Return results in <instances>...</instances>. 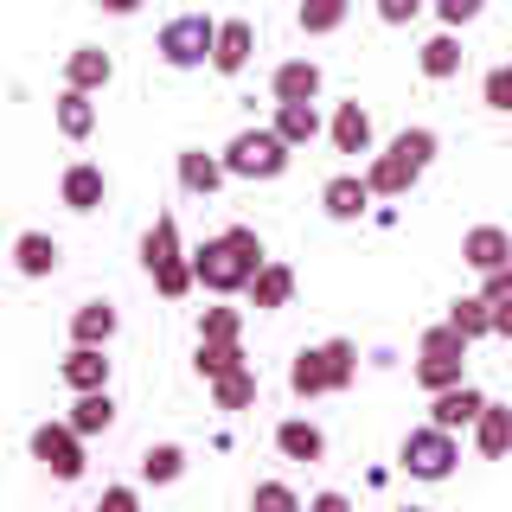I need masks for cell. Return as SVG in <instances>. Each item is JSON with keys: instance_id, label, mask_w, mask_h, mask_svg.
Wrapping results in <instances>:
<instances>
[{"instance_id": "obj_1", "label": "cell", "mask_w": 512, "mask_h": 512, "mask_svg": "<svg viewBox=\"0 0 512 512\" xmlns=\"http://www.w3.org/2000/svg\"><path fill=\"white\" fill-rule=\"evenodd\" d=\"M263 263H269V250H263V237H256L250 224H224L218 237H205V244L192 250V269H199L205 295H244Z\"/></svg>"}, {"instance_id": "obj_2", "label": "cell", "mask_w": 512, "mask_h": 512, "mask_svg": "<svg viewBox=\"0 0 512 512\" xmlns=\"http://www.w3.org/2000/svg\"><path fill=\"white\" fill-rule=\"evenodd\" d=\"M295 148L276 135V128H237L231 141H224V167H231V180H282Z\"/></svg>"}, {"instance_id": "obj_3", "label": "cell", "mask_w": 512, "mask_h": 512, "mask_svg": "<svg viewBox=\"0 0 512 512\" xmlns=\"http://www.w3.org/2000/svg\"><path fill=\"white\" fill-rule=\"evenodd\" d=\"M455 461H461V442H455V429H442V423H416L404 442H397V468H404L410 480H448L455 474Z\"/></svg>"}, {"instance_id": "obj_4", "label": "cell", "mask_w": 512, "mask_h": 512, "mask_svg": "<svg viewBox=\"0 0 512 512\" xmlns=\"http://www.w3.org/2000/svg\"><path fill=\"white\" fill-rule=\"evenodd\" d=\"M212 45H218V20H205V13H173L167 26H160L154 52L167 71H199V64H212Z\"/></svg>"}, {"instance_id": "obj_5", "label": "cell", "mask_w": 512, "mask_h": 512, "mask_svg": "<svg viewBox=\"0 0 512 512\" xmlns=\"http://www.w3.org/2000/svg\"><path fill=\"white\" fill-rule=\"evenodd\" d=\"M84 442L90 436L71 423V416H64V423H39V429H32V461H39L52 480L71 487V480H84Z\"/></svg>"}, {"instance_id": "obj_6", "label": "cell", "mask_w": 512, "mask_h": 512, "mask_svg": "<svg viewBox=\"0 0 512 512\" xmlns=\"http://www.w3.org/2000/svg\"><path fill=\"white\" fill-rule=\"evenodd\" d=\"M372 180H365V173H333L327 186H320V212H327L333 224H359L365 212H372Z\"/></svg>"}, {"instance_id": "obj_7", "label": "cell", "mask_w": 512, "mask_h": 512, "mask_svg": "<svg viewBox=\"0 0 512 512\" xmlns=\"http://www.w3.org/2000/svg\"><path fill=\"white\" fill-rule=\"evenodd\" d=\"M276 455L314 468V461H327V429H320L314 416H282L276 423Z\"/></svg>"}, {"instance_id": "obj_8", "label": "cell", "mask_w": 512, "mask_h": 512, "mask_svg": "<svg viewBox=\"0 0 512 512\" xmlns=\"http://www.w3.org/2000/svg\"><path fill=\"white\" fill-rule=\"evenodd\" d=\"M58 199H64V212H96V205L109 199L103 167H96V160H71V167L58 173Z\"/></svg>"}, {"instance_id": "obj_9", "label": "cell", "mask_w": 512, "mask_h": 512, "mask_svg": "<svg viewBox=\"0 0 512 512\" xmlns=\"http://www.w3.org/2000/svg\"><path fill=\"white\" fill-rule=\"evenodd\" d=\"M480 410H487V397H480L468 378H461V384H448V391H436V397H429V423L455 429V436H461V429H474V423H480Z\"/></svg>"}, {"instance_id": "obj_10", "label": "cell", "mask_w": 512, "mask_h": 512, "mask_svg": "<svg viewBox=\"0 0 512 512\" xmlns=\"http://www.w3.org/2000/svg\"><path fill=\"white\" fill-rule=\"evenodd\" d=\"M461 263H468L474 276L506 269V263H512V231H500V224H474V231L461 237Z\"/></svg>"}, {"instance_id": "obj_11", "label": "cell", "mask_w": 512, "mask_h": 512, "mask_svg": "<svg viewBox=\"0 0 512 512\" xmlns=\"http://www.w3.org/2000/svg\"><path fill=\"white\" fill-rule=\"evenodd\" d=\"M320 84H327V71H320L314 58H282L276 71H269V96H276V103H314Z\"/></svg>"}, {"instance_id": "obj_12", "label": "cell", "mask_w": 512, "mask_h": 512, "mask_svg": "<svg viewBox=\"0 0 512 512\" xmlns=\"http://www.w3.org/2000/svg\"><path fill=\"white\" fill-rule=\"evenodd\" d=\"M288 391L308 404V397H327L333 391V359H327V340L320 346H301L295 359H288Z\"/></svg>"}, {"instance_id": "obj_13", "label": "cell", "mask_w": 512, "mask_h": 512, "mask_svg": "<svg viewBox=\"0 0 512 512\" xmlns=\"http://www.w3.org/2000/svg\"><path fill=\"white\" fill-rule=\"evenodd\" d=\"M250 58H256V26H250V20H218L212 71H218V77H237V71H250Z\"/></svg>"}, {"instance_id": "obj_14", "label": "cell", "mask_w": 512, "mask_h": 512, "mask_svg": "<svg viewBox=\"0 0 512 512\" xmlns=\"http://www.w3.org/2000/svg\"><path fill=\"white\" fill-rule=\"evenodd\" d=\"M58 263H64V250H58L52 231H20V237H13V269H20L26 282L58 276Z\"/></svg>"}, {"instance_id": "obj_15", "label": "cell", "mask_w": 512, "mask_h": 512, "mask_svg": "<svg viewBox=\"0 0 512 512\" xmlns=\"http://www.w3.org/2000/svg\"><path fill=\"white\" fill-rule=\"evenodd\" d=\"M244 295H250V308H256V314H282L288 301H295V269L269 256V263L250 276V288H244Z\"/></svg>"}, {"instance_id": "obj_16", "label": "cell", "mask_w": 512, "mask_h": 512, "mask_svg": "<svg viewBox=\"0 0 512 512\" xmlns=\"http://www.w3.org/2000/svg\"><path fill=\"white\" fill-rule=\"evenodd\" d=\"M365 180H372L378 199H404V192H410L416 180H423V167H416V160H404L397 148H384V154L365 160Z\"/></svg>"}, {"instance_id": "obj_17", "label": "cell", "mask_w": 512, "mask_h": 512, "mask_svg": "<svg viewBox=\"0 0 512 512\" xmlns=\"http://www.w3.org/2000/svg\"><path fill=\"white\" fill-rule=\"evenodd\" d=\"M327 135H333V148H340V154H372V141H378L372 109H365V103H340V109H333V122H327Z\"/></svg>"}, {"instance_id": "obj_18", "label": "cell", "mask_w": 512, "mask_h": 512, "mask_svg": "<svg viewBox=\"0 0 512 512\" xmlns=\"http://www.w3.org/2000/svg\"><path fill=\"white\" fill-rule=\"evenodd\" d=\"M116 327H122L116 301H77L71 308V346H109Z\"/></svg>"}, {"instance_id": "obj_19", "label": "cell", "mask_w": 512, "mask_h": 512, "mask_svg": "<svg viewBox=\"0 0 512 512\" xmlns=\"http://www.w3.org/2000/svg\"><path fill=\"white\" fill-rule=\"evenodd\" d=\"M58 378H64V391H103L109 384V352L103 346H71L58 359Z\"/></svg>"}, {"instance_id": "obj_20", "label": "cell", "mask_w": 512, "mask_h": 512, "mask_svg": "<svg viewBox=\"0 0 512 512\" xmlns=\"http://www.w3.org/2000/svg\"><path fill=\"white\" fill-rule=\"evenodd\" d=\"M231 180V167H224V154H205V148H180V186L192 199H212V192Z\"/></svg>"}, {"instance_id": "obj_21", "label": "cell", "mask_w": 512, "mask_h": 512, "mask_svg": "<svg viewBox=\"0 0 512 512\" xmlns=\"http://www.w3.org/2000/svg\"><path fill=\"white\" fill-rule=\"evenodd\" d=\"M52 122H58V135H64V141H90V135H96V103H90V90L64 84V90H58V103H52Z\"/></svg>"}, {"instance_id": "obj_22", "label": "cell", "mask_w": 512, "mask_h": 512, "mask_svg": "<svg viewBox=\"0 0 512 512\" xmlns=\"http://www.w3.org/2000/svg\"><path fill=\"white\" fill-rule=\"evenodd\" d=\"M109 77H116V58L103 52V45H77L71 58H64V84H77V90H109Z\"/></svg>"}, {"instance_id": "obj_23", "label": "cell", "mask_w": 512, "mask_h": 512, "mask_svg": "<svg viewBox=\"0 0 512 512\" xmlns=\"http://www.w3.org/2000/svg\"><path fill=\"white\" fill-rule=\"evenodd\" d=\"M244 340H199L192 346V372H199L205 384H218V378H231V372H244Z\"/></svg>"}, {"instance_id": "obj_24", "label": "cell", "mask_w": 512, "mask_h": 512, "mask_svg": "<svg viewBox=\"0 0 512 512\" xmlns=\"http://www.w3.org/2000/svg\"><path fill=\"white\" fill-rule=\"evenodd\" d=\"M416 71L429 77V84H448V77L461 71V32H436V39H423V52H416Z\"/></svg>"}, {"instance_id": "obj_25", "label": "cell", "mask_w": 512, "mask_h": 512, "mask_svg": "<svg viewBox=\"0 0 512 512\" xmlns=\"http://www.w3.org/2000/svg\"><path fill=\"white\" fill-rule=\"evenodd\" d=\"M269 128H276L288 148H308V141H320V128H327V122H320L314 103H276V122H269Z\"/></svg>"}, {"instance_id": "obj_26", "label": "cell", "mask_w": 512, "mask_h": 512, "mask_svg": "<svg viewBox=\"0 0 512 512\" xmlns=\"http://www.w3.org/2000/svg\"><path fill=\"white\" fill-rule=\"evenodd\" d=\"M474 448H480L487 461H506V455H512V410H506V404H487V410H480Z\"/></svg>"}, {"instance_id": "obj_27", "label": "cell", "mask_w": 512, "mask_h": 512, "mask_svg": "<svg viewBox=\"0 0 512 512\" xmlns=\"http://www.w3.org/2000/svg\"><path fill=\"white\" fill-rule=\"evenodd\" d=\"M173 256H186V250H180V224H173V212H160L148 231H141V269L154 276V269L173 263Z\"/></svg>"}, {"instance_id": "obj_28", "label": "cell", "mask_w": 512, "mask_h": 512, "mask_svg": "<svg viewBox=\"0 0 512 512\" xmlns=\"http://www.w3.org/2000/svg\"><path fill=\"white\" fill-rule=\"evenodd\" d=\"M71 423L84 429V436H109V429H116V397H109V384H103V391H77Z\"/></svg>"}, {"instance_id": "obj_29", "label": "cell", "mask_w": 512, "mask_h": 512, "mask_svg": "<svg viewBox=\"0 0 512 512\" xmlns=\"http://www.w3.org/2000/svg\"><path fill=\"white\" fill-rule=\"evenodd\" d=\"M180 474H186V448L180 442H148L141 448V480H148V487H173Z\"/></svg>"}, {"instance_id": "obj_30", "label": "cell", "mask_w": 512, "mask_h": 512, "mask_svg": "<svg viewBox=\"0 0 512 512\" xmlns=\"http://www.w3.org/2000/svg\"><path fill=\"white\" fill-rule=\"evenodd\" d=\"M346 7H352V0H301V7H295V26L308 32V39H327V32L346 26Z\"/></svg>"}, {"instance_id": "obj_31", "label": "cell", "mask_w": 512, "mask_h": 512, "mask_svg": "<svg viewBox=\"0 0 512 512\" xmlns=\"http://www.w3.org/2000/svg\"><path fill=\"white\" fill-rule=\"evenodd\" d=\"M468 378V359H442V352H416V384H423L429 397L448 391V384Z\"/></svg>"}, {"instance_id": "obj_32", "label": "cell", "mask_w": 512, "mask_h": 512, "mask_svg": "<svg viewBox=\"0 0 512 512\" xmlns=\"http://www.w3.org/2000/svg\"><path fill=\"white\" fill-rule=\"evenodd\" d=\"M448 320H455L468 340H487V333H493V301L487 295H455V301H448Z\"/></svg>"}, {"instance_id": "obj_33", "label": "cell", "mask_w": 512, "mask_h": 512, "mask_svg": "<svg viewBox=\"0 0 512 512\" xmlns=\"http://www.w3.org/2000/svg\"><path fill=\"white\" fill-rule=\"evenodd\" d=\"M480 295L493 301V333H500V340H512V263L493 269V276H480Z\"/></svg>"}, {"instance_id": "obj_34", "label": "cell", "mask_w": 512, "mask_h": 512, "mask_svg": "<svg viewBox=\"0 0 512 512\" xmlns=\"http://www.w3.org/2000/svg\"><path fill=\"white\" fill-rule=\"evenodd\" d=\"M391 148L404 154V160H416V167L429 173V160L442 154V135H436V128H397V135H391Z\"/></svg>"}, {"instance_id": "obj_35", "label": "cell", "mask_w": 512, "mask_h": 512, "mask_svg": "<svg viewBox=\"0 0 512 512\" xmlns=\"http://www.w3.org/2000/svg\"><path fill=\"white\" fill-rule=\"evenodd\" d=\"M468 333L455 327V320H436V327H423V340H416V352H442V359H468Z\"/></svg>"}, {"instance_id": "obj_36", "label": "cell", "mask_w": 512, "mask_h": 512, "mask_svg": "<svg viewBox=\"0 0 512 512\" xmlns=\"http://www.w3.org/2000/svg\"><path fill=\"white\" fill-rule=\"evenodd\" d=\"M256 391H263V384H256V372H250V365H244V372H231V378H218V384H212L218 410H250V404H256Z\"/></svg>"}, {"instance_id": "obj_37", "label": "cell", "mask_w": 512, "mask_h": 512, "mask_svg": "<svg viewBox=\"0 0 512 512\" xmlns=\"http://www.w3.org/2000/svg\"><path fill=\"white\" fill-rule=\"evenodd\" d=\"M199 340H244V314L237 308H205L199 314Z\"/></svg>"}, {"instance_id": "obj_38", "label": "cell", "mask_w": 512, "mask_h": 512, "mask_svg": "<svg viewBox=\"0 0 512 512\" xmlns=\"http://www.w3.org/2000/svg\"><path fill=\"white\" fill-rule=\"evenodd\" d=\"M480 103L500 109V116H512V64H493V71L480 77Z\"/></svg>"}, {"instance_id": "obj_39", "label": "cell", "mask_w": 512, "mask_h": 512, "mask_svg": "<svg viewBox=\"0 0 512 512\" xmlns=\"http://www.w3.org/2000/svg\"><path fill=\"white\" fill-rule=\"evenodd\" d=\"M429 7H436V20L448 32H461V26H474L480 13H487V0H429Z\"/></svg>"}, {"instance_id": "obj_40", "label": "cell", "mask_w": 512, "mask_h": 512, "mask_svg": "<svg viewBox=\"0 0 512 512\" xmlns=\"http://www.w3.org/2000/svg\"><path fill=\"white\" fill-rule=\"evenodd\" d=\"M250 506H301V493L282 487V480H256V487H250Z\"/></svg>"}, {"instance_id": "obj_41", "label": "cell", "mask_w": 512, "mask_h": 512, "mask_svg": "<svg viewBox=\"0 0 512 512\" xmlns=\"http://www.w3.org/2000/svg\"><path fill=\"white\" fill-rule=\"evenodd\" d=\"M372 7H378V20H384V26H410L416 13L429 7V0H372Z\"/></svg>"}, {"instance_id": "obj_42", "label": "cell", "mask_w": 512, "mask_h": 512, "mask_svg": "<svg viewBox=\"0 0 512 512\" xmlns=\"http://www.w3.org/2000/svg\"><path fill=\"white\" fill-rule=\"evenodd\" d=\"M141 506V487H103V500H96V512H135Z\"/></svg>"}, {"instance_id": "obj_43", "label": "cell", "mask_w": 512, "mask_h": 512, "mask_svg": "<svg viewBox=\"0 0 512 512\" xmlns=\"http://www.w3.org/2000/svg\"><path fill=\"white\" fill-rule=\"evenodd\" d=\"M308 506H314V512H346V493H333V487H327V493H314Z\"/></svg>"}, {"instance_id": "obj_44", "label": "cell", "mask_w": 512, "mask_h": 512, "mask_svg": "<svg viewBox=\"0 0 512 512\" xmlns=\"http://www.w3.org/2000/svg\"><path fill=\"white\" fill-rule=\"evenodd\" d=\"M103 13H116V20H128V13H141V0H96Z\"/></svg>"}]
</instances>
